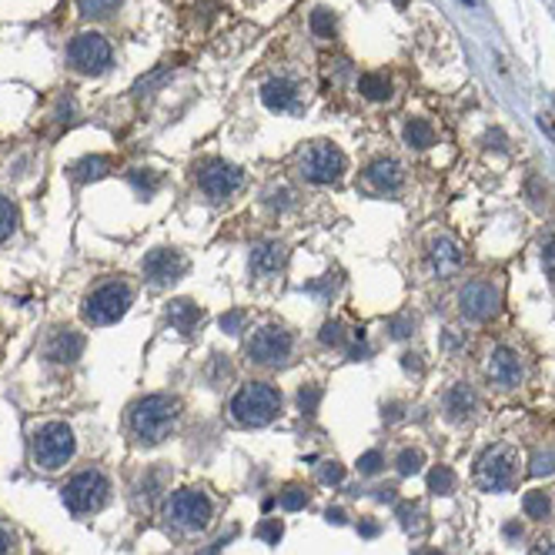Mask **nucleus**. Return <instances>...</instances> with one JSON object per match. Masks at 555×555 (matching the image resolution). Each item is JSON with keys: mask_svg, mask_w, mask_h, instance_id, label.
I'll return each instance as SVG.
<instances>
[{"mask_svg": "<svg viewBox=\"0 0 555 555\" xmlns=\"http://www.w3.org/2000/svg\"><path fill=\"white\" fill-rule=\"evenodd\" d=\"M428 488L435 492V495H452L455 492V472H452L449 465H438L428 472Z\"/></svg>", "mask_w": 555, "mask_h": 555, "instance_id": "393cba45", "label": "nucleus"}, {"mask_svg": "<svg viewBox=\"0 0 555 555\" xmlns=\"http://www.w3.org/2000/svg\"><path fill=\"white\" fill-rule=\"evenodd\" d=\"M130 181H134V188L144 191V194L157 191V174H141V171H134V174H130Z\"/></svg>", "mask_w": 555, "mask_h": 555, "instance_id": "4c0bfd02", "label": "nucleus"}, {"mask_svg": "<svg viewBox=\"0 0 555 555\" xmlns=\"http://www.w3.org/2000/svg\"><path fill=\"white\" fill-rule=\"evenodd\" d=\"M522 508H525V515H529V519H545V515H549V508H552V502H549L545 492H529V495L522 498Z\"/></svg>", "mask_w": 555, "mask_h": 555, "instance_id": "bb28decb", "label": "nucleus"}, {"mask_svg": "<svg viewBox=\"0 0 555 555\" xmlns=\"http://www.w3.org/2000/svg\"><path fill=\"white\" fill-rule=\"evenodd\" d=\"M555 472V452H535L532 455V475H552Z\"/></svg>", "mask_w": 555, "mask_h": 555, "instance_id": "2f4dec72", "label": "nucleus"}, {"mask_svg": "<svg viewBox=\"0 0 555 555\" xmlns=\"http://www.w3.org/2000/svg\"><path fill=\"white\" fill-rule=\"evenodd\" d=\"M542 264H545V274L555 281V235H549L542 241Z\"/></svg>", "mask_w": 555, "mask_h": 555, "instance_id": "e433bc0d", "label": "nucleus"}, {"mask_svg": "<svg viewBox=\"0 0 555 555\" xmlns=\"http://www.w3.org/2000/svg\"><path fill=\"white\" fill-rule=\"evenodd\" d=\"M311 34L321 37V40H328V37H335V13L328 11V7H318V11H311Z\"/></svg>", "mask_w": 555, "mask_h": 555, "instance_id": "a878e982", "label": "nucleus"}, {"mask_svg": "<svg viewBox=\"0 0 555 555\" xmlns=\"http://www.w3.org/2000/svg\"><path fill=\"white\" fill-rule=\"evenodd\" d=\"M402 365H405V371H422V361H418V354H405Z\"/></svg>", "mask_w": 555, "mask_h": 555, "instance_id": "37998d69", "label": "nucleus"}, {"mask_svg": "<svg viewBox=\"0 0 555 555\" xmlns=\"http://www.w3.org/2000/svg\"><path fill=\"white\" fill-rule=\"evenodd\" d=\"M325 519L335 522V525H342V522H344V512H342V508H328V515H325Z\"/></svg>", "mask_w": 555, "mask_h": 555, "instance_id": "49530a36", "label": "nucleus"}, {"mask_svg": "<svg viewBox=\"0 0 555 555\" xmlns=\"http://www.w3.org/2000/svg\"><path fill=\"white\" fill-rule=\"evenodd\" d=\"M498 305H502L498 288H492V284H485V281L465 284V288H461V295H459L461 315H465V318H472V321L492 318V315L498 311Z\"/></svg>", "mask_w": 555, "mask_h": 555, "instance_id": "f8f14e48", "label": "nucleus"}, {"mask_svg": "<svg viewBox=\"0 0 555 555\" xmlns=\"http://www.w3.org/2000/svg\"><path fill=\"white\" fill-rule=\"evenodd\" d=\"M395 4H398V7H405V4H408V0H395Z\"/></svg>", "mask_w": 555, "mask_h": 555, "instance_id": "3c124183", "label": "nucleus"}, {"mask_svg": "<svg viewBox=\"0 0 555 555\" xmlns=\"http://www.w3.org/2000/svg\"><path fill=\"white\" fill-rule=\"evenodd\" d=\"M344 478V469L338 465V461H328L325 469H321V482H328V485H338Z\"/></svg>", "mask_w": 555, "mask_h": 555, "instance_id": "58836bf2", "label": "nucleus"}, {"mask_svg": "<svg viewBox=\"0 0 555 555\" xmlns=\"http://www.w3.org/2000/svg\"><path fill=\"white\" fill-rule=\"evenodd\" d=\"M532 555H555V542H539L532 549Z\"/></svg>", "mask_w": 555, "mask_h": 555, "instance_id": "c03bdc74", "label": "nucleus"}, {"mask_svg": "<svg viewBox=\"0 0 555 555\" xmlns=\"http://www.w3.org/2000/svg\"><path fill=\"white\" fill-rule=\"evenodd\" d=\"M167 318H171V325H174L177 331H191L201 321V308L194 305V301H188V298H177V301H171V308H167Z\"/></svg>", "mask_w": 555, "mask_h": 555, "instance_id": "412c9836", "label": "nucleus"}, {"mask_svg": "<svg viewBox=\"0 0 555 555\" xmlns=\"http://www.w3.org/2000/svg\"><path fill=\"white\" fill-rule=\"evenodd\" d=\"M385 465V459H381V452H365L361 459H358V472L361 475H375Z\"/></svg>", "mask_w": 555, "mask_h": 555, "instance_id": "f704fd0d", "label": "nucleus"}, {"mask_svg": "<svg viewBox=\"0 0 555 555\" xmlns=\"http://www.w3.org/2000/svg\"><path fill=\"white\" fill-rule=\"evenodd\" d=\"M321 342L325 344H342V325H338V321H328V325L321 328Z\"/></svg>", "mask_w": 555, "mask_h": 555, "instance_id": "ea45409f", "label": "nucleus"}, {"mask_svg": "<svg viewBox=\"0 0 555 555\" xmlns=\"http://www.w3.org/2000/svg\"><path fill=\"white\" fill-rule=\"evenodd\" d=\"M107 167H111L107 157H84V161L74 164V177L77 181H97L101 174H107Z\"/></svg>", "mask_w": 555, "mask_h": 555, "instance_id": "b1692460", "label": "nucleus"}, {"mask_svg": "<svg viewBox=\"0 0 555 555\" xmlns=\"http://www.w3.org/2000/svg\"><path fill=\"white\" fill-rule=\"evenodd\" d=\"M241 321H245L241 311H228V315H221V328H225L228 335H235V331L241 328Z\"/></svg>", "mask_w": 555, "mask_h": 555, "instance_id": "a19ab883", "label": "nucleus"}, {"mask_svg": "<svg viewBox=\"0 0 555 555\" xmlns=\"http://www.w3.org/2000/svg\"><path fill=\"white\" fill-rule=\"evenodd\" d=\"M475 478H478V485L482 488H488V492H505V488H512V482H515V455H512V449H488L478 459V465H475Z\"/></svg>", "mask_w": 555, "mask_h": 555, "instance_id": "1a4fd4ad", "label": "nucleus"}, {"mask_svg": "<svg viewBox=\"0 0 555 555\" xmlns=\"http://www.w3.org/2000/svg\"><path fill=\"white\" fill-rule=\"evenodd\" d=\"M361 535H365V539L379 535V522H361Z\"/></svg>", "mask_w": 555, "mask_h": 555, "instance_id": "a18cd8bd", "label": "nucleus"}, {"mask_svg": "<svg viewBox=\"0 0 555 555\" xmlns=\"http://www.w3.org/2000/svg\"><path fill=\"white\" fill-rule=\"evenodd\" d=\"M405 141L412 144V147H432L435 144V128L425 118H412L405 124Z\"/></svg>", "mask_w": 555, "mask_h": 555, "instance_id": "5701e85b", "label": "nucleus"}, {"mask_svg": "<svg viewBox=\"0 0 555 555\" xmlns=\"http://www.w3.org/2000/svg\"><path fill=\"white\" fill-rule=\"evenodd\" d=\"M344 154L342 147H335V144L328 141H315L308 144L305 154H301V174H305V181H311V184H335L338 177L344 174Z\"/></svg>", "mask_w": 555, "mask_h": 555, "instance_id": "39448f33", "label": "nucleus"}, {"mask_svg": "<svg viewBox=\"0 0 555 555\" xmlns=\"http://www.w3.org/2000/svg\"><path fill=\"white\" fill-rule=\"evenodd\" d=\"M241 181H245L241 167L228 164V161H208V164L198 171V188H201L211 201H225V198H231V194L241 188Z\"/></svg>", "mask_w": 555, "mask_h": 555, "instance_id": "9b49d317", "label": "nucleus"}, {"mask_svg": "<svg viewBox=\"0 0 555 555\" xmlns=\"http://www.w3.org/2000/svg\"><path fill=\"white\" fill-rule=\"evenodd\" d=\"M291 352H295V338H291V331L278 328V325H264L248 342V358L254 365H284Z\"/></svg>", "mask_w": 555, "mask_h": 555, "instance_id": "6e6552de", "label": "nucleus"}, {"mask_svg": "<svg viewBox=\"0 0 555 555\" xmlns=\"http://www.w3.org/2000/svg\"><path fill=\"white\" fill-rule=\"evenodd\" d=\"M428 258H432V268L445 278V274L459 271L461 261H465V254H461L459 241H455L452 235H438V237H432V251H428Z\"/></svg>", "mask_w": 555, "mask_h": 555, "instance_id": "dca6fc26", "label": "nucleus"}, {"mask_svg": "<svg viewBox=\"0 0 555 555\" xmlns=\"http://www.w3.org/2000/svg\"><path fill=\"white\" fill-rule=\"evenodd\" d=\"M284 248L281 245H261V248L251 251V271L254 274H274L284 264Z\"/></svg>", "mask_w": 555, "mask_h": 555, "instance_id": "6ab92c4d", "label": "nucleus"}, {"mask_svg": "<svg viewBox=\"0 0 555 555\" xmlns=\"http://www.w3.org/2000/svg\"><path fill=\"white\" fill-rule=\"evenodd\" d=\"M405 181V171L398 161H391V157H381L375 164L365 167V184L371 191H381V194H391V191H398Z\"/></svg>", "mask_w": 555, "mask_h": 555, "instance_id": "2eb2a0df", "label": "nucleus"}, {"mask_svg": "<svg viewBox=\"0 0 555 555\" xmlns=\"http://www.w3.org/2000/svg\"><path fill=\"white\" fill-rule=\"evenodd\" d=\"M525 375V368H522V358L512 348H495L492 358H488V379L495 381L498 388H515Z\"/></svg>", "mask_w": 555, "mask_h": 555, "instance_id": "4468645a", "label": "nucleus"}, {"mask_svg": "<svg viewBox=\"0 0 555 555\" xmlns=\"http://www.w3.org/2000/svg\"><path fill=\"white\" fill-rule=\"evenodd\" d=\"M415 555H442V552H415Z\"/></svg>", "mask_w": 555, "mask_h": 555, "instance_id": "8fccbe9b", "label": "nucleus"}, {"mask_svg": "<svg viewBox=\"0 0 555 555\" xmlns=\"http://www.w3.org/2000/svg\"><path fill=\"white\" fill-rule=\"evenodd\" d=\"M388 331L391 338H408L415 331V318L412 315H395V318H388Z\"/></svg>", "mask_w": 555, "mask_h": 555, "instance_id": "72a5a7b5", "label": "nucleus"}, {"mask_svg": "<svg viewBox=\"0 0 555 555\" xmlns=\"http://www.w3.org/2000/svg\"><path fill=\"white\" fill-rule=\"evenodd\" d=\"M422 452L418 449H405L402 455H398V472L402 475H415V472H422Z\"/></svg>", "mask_w": 555, "mask_h": 555, "instance_id": "7c9ffc66", "label": "nucleus"}, {"mask_svg": "<svg viewBox=\"0 0 555 555\" xmlns=\"http://www.w3.org/2000/svg\"><path fill=\"white\" fill-rule=\"evenodd\" d=\"M278 412H281V395H278L274 385H264V381L241 385L237 395L231 398V418L237 425H248V428L268 425Z\"/></svg>", "mask_w": 555, "mask_h": 555, "instance_id": "f03ea898", "label": "nucleus"}, {"mask_svg": "<svg viewBox=\"0 0 555 555\" xmlns=\"http://www.w3.org/2000/svg\"><path fill=\"white\" fill-rule=\"evenodd\" d=\"M295 97H298V87L291 81H284V77H274V81H268L261 87V101H264L268 111H288L295 104Z\"/></svg>", "mask_w": 555, "mask_h": 555, "instance_id": "f3484780", "label": "nucleus"}, {"mask_svg": "<svg viewBox=\"0 0 555 555\" xmlns=\"http://www.w3.org/2000/svg\"><path fill=\"white\" fill-rule=\"evenodd\" d=\"M181 415V402L171 395H147L130 408V432L138 435L144 445H157L171 435V428L177 425Z\"/></svg>", "mask_w": 555, "mask_h": 555, "instance_id": "f257e3e1", "label": "nucleus"}, {"mask_svg": "<svg viewBox=\"0 0 555 555\" xmlns=\"http://www.w3.org/2000/svg\"><path fill=\"white\" fill-rule=\"evenodd\" d=\"M379 498L381 502H395V488H379Z\"/></svg>", "mask_w": 555, "mask_h": 555, "instance_id": "09e8293b", "label": "nucleus"}, {"mask_svg": "<svg viewBox=\"0 0 555 555\" xmlns=\"http://www.w3.org/2000/svg\"><path fill=\"white\" fill-rule=\"evenodd\" d=\"M475 408V391L469 388V385H452L449 395H445V412H449V418H455V422H461V418H469Z\"/></svg>", "mask_w": 555, "mask_h": 555, "instance_id": "aec40b11", "label": "nucleus"}, {"mask_svg": "<svg viewBox=\"0 0 555 555\" xmlns=\"http://www.w3.org/2000/svg\"><path fill=\"white\" fill-rule=\"evenodd\" d=\"M211 515H214V505L201 488H181V492H174L167 498V519L174 522L177 529L198 532L211 522Z\"/></svg>", "mask_w": 555, "mask_h": 555, "instance_id": "423d86ee", "label": "nucleus"}, {"mask_svg": "<svg viewBox=\"0 0 555 555\" xmlns=\"http://www.w3.org/2000/svg\"><path fill=\"white\" fill-rule=\"evenodd\" d=\"M0 555H13V532L0 522Z\"/></svg>", "mask_w": 555, "mask_h": 555, "instance_id": "79ce46f5", "label": "nucleus"}, {"mask_svg": "<svg viewBox=\"0 0 555 555\" xmlns=\"http://www.w3.org/2000/svg\"><path fill=\"white\" fill-rule=\"evenodd\" d=\"M74 455V432L64 422H50L34 435V461L40 469H60Z\"/></svg>", "mask_w": 555, "mask_h": 555, "instance_id": "0eeeda50", "label": "nucleus"}, {"mask_svg": "<svg viewBox=\"0 0 555 555\" xmlns=\"http://www.w3.org/2000/svg\"><path fill=\"white\" fill-rule=\"evenodd\" d=\"M130 308V288L124 281H107L94 288L84 301V318L91 325H114L128 315Z\"/></svg>", "mask_w": 555, "mask_h": 555, "instance_id": "20e7f679", "label": "nucleus"}, {"mask_svg": "<svg viewBox=\"0 0 555 555\" xmlns=\"http://www.w3.org/2000/svg\"><path fill=\"white\" fill-rule=\"evenodd\" d=\"M118 4L120 0H77V11H81L84 17H104V13H111Z\"/></svg>", "mask_w": 555, "mask_h": 555, "instance_id": "c85d7f7f", "label": "nucleus"}, {"mask_svg": "<svg viewBox=\"0 0 555 555\" xmlns=\"http://www.w3.org/2000/svg\"><path fill=\"white\" fill-rule=\"evenodd\" d=\"M358 91H361V97H368V101H388L391 97V81L381 71L361 74V77H358Z\"/></svg>", "mask_w": 555, "mask_h": 555, "instance_id": "4be33fe9", "label": "nucleus"}, {"mask_svg": "<svg viewBox=\"0 0 555 555\" xmlns=\"http://www.w3.org/2000/svg\"><path fill=\"white\" fill-rule=\"evenodd\" d=\"M17 231V208L7 198H0V245Z\"/></svg>", "mask_w": 555, "mask_h": 555, "instance_id": "cd10ccee", "label": "nucleus"}, {"mask_svg": "<svg viewBox=\"0 0 555 555\" xmlns=\"http://www.w3.org/2000/svg\"><path fill=\"white\" fill-rule=\"evenodd\" d=\"M81 352H84V338L77 335V331H71V328H64L50 342V348H47V354L54 358V361H60V365H71V361H77L81 358Z\"/></svg>", "mask_w": 555, "mask_h": 555, "instance_id": "a211bd4d", "label": "nucleus"}, {"mask_svg": "<svg viewBox=\"0 0 555 555\" xmlns=\"http://www.w3.org/2000/svg\"><path fill=\"white\" fill-rule=\"evenodd\" d=\"M318 402H321V388L318 385H305V388L298 391V405H301V412H315L318 408Z\"/></svg>", "mask_w": 555, "mask_h": 555, "instance_id": "473e14b6", "label": "nucleus"}, {"mask_svg": "<svg viewBox=\"0 0 555 555\" xmlns=\"http://www.w3.org/2000/svg\"><path fill=\"white\" fill-rule=\"evenodd\" d=\"M67 57L77 71L84 74H101L111 67V44H107L101 34L94 30H84L71 40V47H67Z\"/></svg>", "mask_w": 555, "mask_h": 555, "instance_id": "9d476101", "label": "nucleus"}, {"mask_svg": "<svg viewBox=\"0 0 555 555\" xmlns=\"http://www.w3.org/2000/svg\"><path fill=\"white\" fill-rule=\"evenodd\" d=\"M278 498H281V505L288 508V512H298V508L308 505V492L301 488V485H288V488H284Z\"/></svg>", "mask_w": 555, "mask_h": 555, "instance_id": "c756f323", "label": "nucleus"}, {"mask_svg": "<svg viewBox=\"0 0 555 555\" xmlns=\"http://www.w3.org/2000/svg\"><path fill=\"white\" fill-rule=\"evenodd\" d=\"M107 492H111V482L104 478V472L84 469L64 485V505L71 508L74 515H87V512H97L104 505Z\"/></svg>", "mask_w": 555, "mask_h": 555, "instance_id": "7ed1b4c3", "label": "nucleus"}, {"mask_svg": "<svg viewBox=\"0 0 555 555\" xmlns=\"http://www.w3.org/2000/svg\"><path fill=\"white\" fill-rule=\"evenodd\" d=\"M281 532H284V525L278 519H268V522H261V525H258V535L264 539V542H271V545H278Z\"/></svg>", "mask_w": 555, "mask_h": 555, "instance_id": "c9c22d12", "label": "nucleus"}, {"mask_svg": "<svg viewBox=\"0 0 555 555\" xmlns=\"http://www.w3.org/2000/svg\"><path fill=\"white\" fill-rule=\"evenodd\" d=\"M505 535H508V539H519V535H522V525H515V522H512V525H505Z\"/></svg>", "mask_w": 555, "mask_h": 555, "instance_id": "de8ad7c7", "label": "nucleus"}, {"mask_svg": "<svg viewBox=\"0 0 555 555\" xmlns=\"http://www.w3.org/2000/svg\"><path fill=\"white\" fill-rule=\"evenodd\" d=\"M184 268H188V261L171 248H157V251H151V254H144V261H141V271L151 284L177 281V278L184 274Z\"/></svg>", "mask_w": 555, "mask_h": 555, "instance_id": "ddd939ff", "label": "nucleus"}]
</instances>
